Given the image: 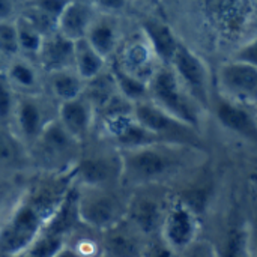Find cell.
Segmentation results:
<instances>
[{"instance_id": "1", "label": "cell", "mask_w": 257, "mask_h": 257, "mask_svg": "<svg viewBox=\"0 0 257 257\" xmlns=\"http://www.w3.org/2000/svg\"><path fill=\"white\" fill-rule=\"evenodd\" d=\"M74 185L72 170L36 182L0 223V254L20 257L38 238Z\"/></svg>"}, {"instance_id": "2", "label": "cell", "mask_w": 257, "mask_h": 257, "mask_svg": "<svg viewBox=\"0 0 257 257\" xmlns=\"http://www.w3.org/2000/svg\"><path fill=\"white\" fill-rule=\"evenodd\" d=\"M199 146L160 142L134 149L119 151L120 182L148 187L179 173L185 164L197 158Z\"/></svg>"}, {"instance_id": "3", "label": "cell", "mask_w": 257, "mask_h": 257, "mask_svg": "<svg viewBox=\"0 0 257 257\" xmlns=\"http://www.w3.org/2000/svg\"><path fill=\"white\" fill-rule=\"evenodd\" d=\"M83 145L74 139L59 122L53 119L36 140L26 149L27 158L47 173L60 175L74 169L83 154Z\"/></svg>"}, {"instance_id": "4", "label": "cell", "mask_w": 257, "mask_h": 257, "mask_svg": "<svg viewBox=\"0 0 257 257\" xmlns=\"http://www.w3.org/2000/svg\"><path fill=\"white\" fill-rule=\"evenodd\" d=\"M148 99L178 120L200 131L205 111L188 95L169 65H160L151 77Z\"/></svg>"}, {"instance_id": "5", "label": "cell", "mask_w": 257, "mask_h": 257, "mask_svg": "<svg viewBox=\"0 0 257 257\" xmlns=\"http://www.w3.org/2000/svg\"><path fill=\"white\" fill-rule=\"evenodd\" d=\"M57 102L44 90L38 93H17L9 130L27 149L42 130L56 119Z\"/></svg>"}, {"instance_id": "6", "label": "cell", "mask_w": 257, "mask_h": 257, "mask_svg": "<svg viewBox=\"0 0 257 257\" xmlns=\"http://www.w3.org/2000/svg\"><path fill=\"white\" fill-rule=\"evenodd\" d=\"M126 205L113 193V188L77 187V214L81 224L102 232L125 218Z\"/></svg>"}, {"instance_id": "7", "label": "cell", "mask_w": 257, "mask_h": 257, "mask_svg": "<svg viewBox=\"0 0 257 257\" xmlns=\"http://www.w3.org/2000/svg\"><path fill=\"white\" fill-rule=\"evenodd\" d=\"M169 66L196 104L203 111H208L212 101V87L206 62L187 44L179 41Z\"/></svg>"}, {"instance_id": "8", "label": "cell", "mask_w": 257, "mask_h": 257, "mask_svg": "<svg viewBox=\"0 0 257 257\" xmlns=\"http://www.w3.org/2000/svg\"><path fill=\"white\" fill-rule=\"evenodd\" d=\"M133 114L146 130H149L152 134L164 142L185 143L194 146L200 145V131L178 120L149 99L133 104Z\"/></svg>"}, {"instance_id": "9", "label": "cell", "mask_w": 257, "mask_h": 257, "mask_svg": "<svg viewBox=\"0 0 257 257\" xmlns=\"http://www.w3.org/2000/svg\"><path fill=\"white\" fill-rule=\"evenodd\" d=\"M218 95L232 101L256 107L257 65L229 60L220 65L217 72Z\"/></svg>"}, {"instance_id": "10", "label": "cell", "mask_w": 257, "mask_h": 257, "mask_svg": "<svg viewBox=\"0 0 257 257\" xmlns=\"http://www.w3.org/2000/svg\"><path fill=\"white\" fill-rule=\"evenodd\" d=\"M120 157L119 151L92 154L84 157L81 154L80 160L72 169L74 182L78 181V187L92 188H113L116 182H120Z\"/></svg>"}, {"instance_id": "11", "label": "cell", "mask_w": 257, "mask_h": 257, "mask_svg": "<svg viewBox=\"0 0 257 257\" xmlns=\"http://www.w3.org/2000/svg\"><path fill=\"white\" fill-rule=\"evenodd\" d=\"M160 236L176 253L188 247L199 238V220L194 209L184 200L170 203L161 223Z\"/></svg>"}, {"instance_id": "12", "label": "cell", "mask_w": 257, "mask_h": 257, "mask_svg": "<svg viewBox=\"0 0 257 257\" xmlns=\"http://www.w3.org/2000/svg\"><path fill=\"white\" fill-rule=\"evenodd\" d=\"M113 57L114 65L145 83H149L151 77L161 65L142 32L123 42L120 41Z\"/></svg>"}, {"instance_id": "13", "label": "cell", "mask_w": 257, "mask_h": 257, "mask_svg": "<svg viewBox=\"0 0 257 257\" xmlns=\"http://www.w3.org/2000/svg\"><path fill=\"white\" fill-rule=\"evenodd\" d=\"M209 110L214 111L218 123L229 133L239 136L248 142L257 140L256 107H250L217 93L212 96Z\"/></svg>"}, {"instance_id": "14", "label": "cell", "mask_w": 257, "mask_h": 257, "mask_svg": "<svg viewBox=\"0 0 257 257\" xmlns=\"http://www.w3.org/2000/svg\"><path fill=\"white\" fill-rule=\"evenodd\" d=\"M166 209L167 206L152 194H134L126 203L125 218L142 238L149 239L160 235Z\"/></svg>"}, {"instance_id": "15", "label": "cell", "mask_w": 257, "mask_h": 257, "mask_svg": "<svg viewBox=\"0 0 257 257\" xmlns=\"http://www.w3.org/2000/svg\"><path fill=\"white\" fill-rule=\"evenodd\" d=\"M56 119L74 139L81 143L87 142L96 126V111L83 93L77 98L57 102Z\"/></svg>"}, {"instance_id": "16", "label": "cell", "mask_w": 257, "mask_h": 257, "mask_svg": "<svg viewBox=\"0 0 257 257\" xmlns=\"http://www.w3.org/2000/svg\"><path fill=\"white\" fill-rule=\"evenodd\" d=\"M209 11L223 33L238 36L254 21L256 0H209Z\"/></svg>"}, {"instance_id": "17", "label": "cell", "mask_w": 257, "mask_h": 257, "mask_svg": "<svg viewBox=\"0 0 257 257\" xmlns=\"http://www.w3.org/2000/svg\"><path fill=\"white\" fill-rule=\"evenodd\" d=\"M102 257H140L145 242L142 235L126 221H117L111 227L99 232Z\"/></svg>"}, {"instance_id": "18", "label": "cell", "mask_w": 257, "mask_h": 257, "mask_svg": "<svg viewBox=\"0 0 257 257\" xmlns=\"http://www.w3.org/2000/svg\"><path fill=\"white\" fill-rule=\"evenodd\" d=\"M36 65L42 74L72 69L74 66V41L62 36L57 30L44 36Z\"/></svg>"}, {"instance_id": "19", "label": "cell", "mask_w": 257, "mask_h": 257, "mask_svg": "<svg viewBox=\"0 0 257 257\" xmlns=\"http://www.w3.org/2000/svg\"><path fill=\"white\" fill-rule=\"evenodd\" d=\"M95 17H96V9L92 3L68 2L57 18L56 30L62 36L74 42L78 39H84Z\"/></svg>"}, {"instance_id": "20", "label": "cell", "mask_w": 257, "mask_h": 257, "mask_svg": "<svg viewBox=\"0 0 257 257\" xmlns=\"http://www.w3.org/2000/svg\"><path fill=\"white\" fill-rule=\"evenodd\" d=\"M84 39L105 60H110L114 56V53L120 44L119 26H117L116 20L113 18V15H108V14L96 15L93 18Z\"/></svg>"}, {"instance_id": "21", "label": "cell", "mask_w": 257, "mask_h": 257, "mask_svg": "<svg viewBox=\"0 0 257 257\" xmlns=\"http://www.w3.org/2000/svg\"><path fill=\"white\" fill-rule=\"evenodd\" d=\"M5 75L17 93H38L42 92L44 74L36 63L18 56L9 60L5 66Z\"/></svg>"}, {"instance_id": "22", "label": "cell", "mask_w": 257, "mask_h": 257, "mask_svg": "<svg viewBox=\"0 0 257 257\" xmlns=\"http://www.w3.org/2000/svg\"><path fill=\"white\" fill-rule=\"evenodd\" d=\"M140 32L149 42L158 62L161 65H170L173 54L176 51V47L181 41L172 30V27L163 21L151 18V20L143 21Z\"/></svg>"}, {"instance_id": "23", "label": "cell", "mask_w": 257, "mask_h": 257, "mask_svg": "<svg viewBox=\"0 0 257 257\" xmlns=\"http://www.w3.org/2000/svg\"><path fill=\"white\" fill-rule=\"evenodd\" d=\"M44 92L56 102L77 98L84 90V81L74 69H62L44 74Z\"/></svg>"}, {"instance_id": "24", "label": "cell", "mask_w": 257, "mask_h": 257, "mask_svg": "<svg viewBox=\"0 0 257 257\" xmlns=\"http://www.w3.org/2000/svg\"><path fill=\"white\" fill-rule=\"evenodd\" d=\"M108 66L99 53H96L86 39H78L74 42V66L72 69L80 75L83 81H87L98 74H101Z\"/></svg>"}, {"instance_id": "25", "label": "cell", "mask_w": 257, "mask_h": 257, "mask_svg": "<svg viewBox=\"0 0 257 257\" xmlns=\"http://www.w3.org/2000/svg\"><path fill=\"white\" fill-rule=\"evenodd\" d=\"M108 69H110V72L113 75L116 89H117L120 96H123L131 104H136L139 101L148 99V83H145V81H142V80L126 74L125 71H122L114 63L110 65Z\"/></svg>"}, {"instance_id": "26", "label": "cell", "mask_w": 257, "mask_h": 257, "mask_svg": "<svg viewBox=\"0 0 257 257\" xmlns=\"http://www.w3.org/2000/svg\"><path fill=\"white\" fill-rule=\"evenodd\" d=\"M14 23H15V29H17L20 56L36 63V57H38L44 36L36 29H33L24 18H21L20 15L15 17Z\"/></svg>"}, {"instance_id": "27", "label": "cell", "mask_w": 257, "mask_h": 257, "mask_svg": "<svg viewBox=\"0 0 257 257\" xmlns=\"http://www.w3.org/2000/svg\"><path fill=\"white\" fill-rule=\"evenodd\" d=\"M218 257H253L250 247V235L247 229H233L224 242Z\"/></svg>"}, {"instance_id": "28", "label": "cell", "mask_w": 257, "mask_h": 257, "mask_svg": "<svg viewBox=\"0 0 257 257\" xmlns=\"http://www.w3.org/2000/svg\"><path fill=\"white\" fill-rule=\"evenodd\" d=\"M23 154H26V149L14 133L8 126L0 125V166L14 164Z\"/></svg>"}, {"instance_id": "29", "label": "cell", "mask_w": 257, "mask_h": 257, "mask_svg": "<svg viewBox=\"0 0 257 257\" xmlns=\"http://www.w3.org/2000/svg\"><path fill=\"white\" fill-rule=\"evenodd\" d=\"M0 56L5 59L6 63L20 56L17 29L14 20L0 21Z\"/></svg>"}, {"instance_id": "30", "label": "cell", "mask_w": 257, "mask_h": 257, "mask_svg": "<svg viewBox=\"0 0 257 257\" xmlns=\"http://www.w3.org/2000/svg\"><path fill=\"white\" fill-rule=\"evenodd\" d=\"M15 101H17V92L12 89L5 72L2 71L0 72V125L2 126L9 128Z\"/></svg>"}, {"instance_id": "31", "label": "cell", "mask_w": 257, "mask_h": 257, "mask_svg": "<svg viewBox=\"0 0 257 257\" xmlns=\"http://www.w3.org/2000/svg\"><path fill=\"white\" fill-rule=\"evenodd\" d=\"M178 257H218V250L211 241L196 238L188 247L178 253Z\"/></svg>"}, {"instance_id": "32", "label": "cell", "mask_w": 257, "mask_h": 257, "mask_svg": "<svg viewBox=\"0 0 257 257\" xmlns=\"http://www.w3.org/2000/svg\"><path fill=\"white\" fill-rule=\"evenodd\" d=\"M140 257H178V253L170 245H167L158 235V236L149 238L145 242Z\"/></svg>"}, {"instance_id": "33", "label": "cell", "mask_w": 257, "mask_h": 257, "mask_svg": "<svg viewBox=\"0 0 257 257\" xmlns=\"http://www.w3.org/2000/svg\"><path fill=\"white\" fill-rule=\"evenodd\" d=\"M26 5L41 11L42 14H45L47 17L53 18L57 23L59 15L62 14L63 8L66 6V0H23Z\"/></svg>"}, {"instance_id": "34", "label": "cell", "mask_w": 257, "mask_h": 257, "mask_svg": "<svg viewBox=\"0 0 257 257\" xmlns=\"http://www.w3.org/2000/svg\"><path fill=\"white\" fill-rule=\"evenodd\" d=\"M232 60H238V62H244V63H251L257 65V48H256V38H250L247 41H244L232 56Z\"/></svg>"}, {"instance_id": "35", "label": "cell", "mask_w": 257, "mask_h": 257, "mask_svg": "<svg viewBox=\"0 0 257 257\" xmlns=\"http://www.w3.org/2000/svg\"><path fill=\"white\" fill-rule=\"evenodd\" d=\"M92 5L95 6L96 11L113 15L116 12H120L125 8L126 0H92Z\"/></svg>"}, {"instance_id": "36", "label": "cell", "mask_w": 257, "mask_h": 257, "mask_svg": "<svg viewBox=\"0 0 257 257\" xmlns=\"http://www.w3.org/2000/svg\"><path fill=\"white\" fill-rule=\"evenodd\" d=\"M21 8L20 0H0V21L15 20Z\"/></svg>"}, {"instance_id": "37", "label": "cell", "mask_w": 257, "mask_h": 257, "mask_svg": "<svg viewBox=\"0 0 257 257\" xmlns=\"http://www.w3.org/2000/svg\"><path fill=\"white\" fill-rule=\"evenodd\" d=\"M53 257H78V254L74 251L72 247H69V245L66 244V245H63V247H62V248H60Z\"/></svg>"}, {"instance_id": "38", "label": "cell", "mask_w": 257, "mask_h": 257, "mask_svg": "<svg viewBox=\"0 0 257 257\" xmlns=\"http://www.w3.org/2000/svg\"><path fill=\"white\" fill-rule=\"evenodd\" d=\"M5 66H6V62H5V59L0 56V72H2V71H5Z\"/></svg>"}, {"instance_id": "39", "label": "cell", "mask_w": 257, "mask_h": 257, "mask_svg": "<svg viewBox=\"0 0 257 257\" xmlns=\"http://www.w3.org/2000/svg\"><path fill=\"white\" fill-rule=\"evenodd\" d=\"M66 2H89V3H92V0H66Z\"/></svg>"}, {"instance_id": "40", "label": "cell", "mask_w": 257, "mask_h": 257, "mask_svg": "<svg viewBox=\"0 0 257 257\" xmlns=\"http://www.w3.org/2000/svg\"><path fill=\"white\" fill-rule=\"evenodd\" d=\"M0 257H14V256H5V254H0Z\"/></svg>"}]
</instances>
